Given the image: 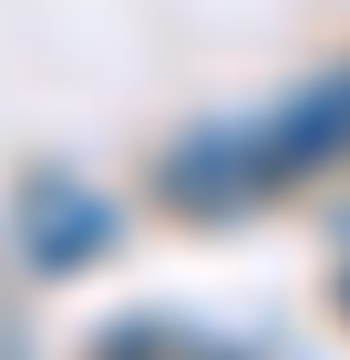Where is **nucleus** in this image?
Here are the masks:
<instances>
[{
    "label": "nucleus",
    "instance_id": "obj_1",
    "mask_svg": "<svg viewBox=\"0 0 350 360\" xmlns=\"http://www.w3.org/2000/svg\"><path fill=\"white\" fill-rule=\"evenodd\" d=\"M104 360H216V350H206V340H186V330H165V319H144V330L104 340Z\"/></svg>",
    "mask_w": 350,
    "mask_h": 360
}]
</instances>
